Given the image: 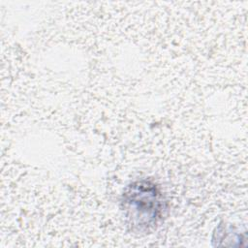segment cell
I'll return each mask as SVG.
<instances>
[{"mask_svg":"<svg viewBox=\"0 0 248 248\" xmlns=\"http://www.w3.org/2000/svg\"><path fill=\"white\" fill-rule=\"evenodd\" d=\"M120 208L128 229L136 234H146L160 225L168 210V203L154 181L139 179L124 189Z\"/></svg>","mask_w":248,"mask_h":248,"instance_id":"cell-1","label":"cell"}]
</instances>
